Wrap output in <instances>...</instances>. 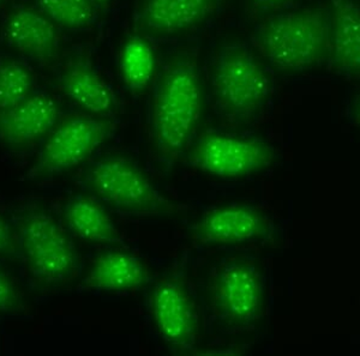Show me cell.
Here are the masks:
<instances>
[{
  "instance_id": "cell-1",
  "label": "cell",
  "mask_w": 360,
  "mask_h": 356,
  "mask_svg": "<svg viewBox=\"0 0 360 356\" xmlns=\"http://www.w3.org/2000/svg\"><path fill=\"white\" fill-rule=\"evenodd\" d=\"M205 107L195 47L180 49L165 64L153 103V143L160 172L171 176L188 150Z\"/></svg>"
},
{
  "instance_id": "cell-2",
  "label": "cell",
  "mask_w": 360,
  "mask_h": 356,
  "mask_svg": "<svg viewBox=\"0 0 360 356\" xmlns=\"http://www.w3.org/2000/svg\"><path fill=\"white\" fill-rule=\"evenodd\" d=\"M332 33V10L315 6L270 18L252 40L278 70L299 72L329 60Z\"/></svg>"
},
{
  "instance_id": "cell-3",
  "label": "cell",
  "mask_w": 360,
  "mask_h": 356,
  "mask_svg": "<svg viewBox=\"0 0 360 356\" xmlns=\"http://www.w3.org/2000/svg\"><path fill=\"white\" fill-rule=\"evenodd\" d=\"M13 228L37 291L64 286L77 276L81 261L74 242L44 205L22 204L13 213Z\"/></svg>"
},
{
  "instance_id": "cell-4",
  "label": "cell",
  "mask_w": 360,
  "mask_h": 356,
  "mask_svg": "<svg viewBox=\"0 0 360 356\" xmlns=\"http://www.w3.org/2000/svg\"><path fill=\"white\" fill-rule=\"evenodd\" d=\"M75 181L124 213L156 217L185 213L184 205L160 192L125 156H105L78 173Z\"/></svg>"
},
{
  "instance_id": "cell-5",
  "label": "cell",
  "mask_w": 360,
  "mask_h": 356,
  "mask_svg": "<svg viewBox=\"0 0 360 356\" xmlns=\"http://www.w3.org/2000/svg\"><path fill=\"white\" fill-rule=\"evenodd\" d=\"M213 86L217 107L232 126H244L252 121L271 93V81L266 69L238 40H226L217 49Z\"/></svg>"
},
{
  "instance_id": "cell-6",
  "label": "cell",
  "mask_w": 360,
  "mask_h": 356,
  "mask_svg": "<svg viewBox=\"0 0 360 356\" xmlns=\"http://www.w3.org/2000/svg\"><path fill=\"white\" fill-rule=\"evenodd\" d=\"M188 265V254L180 256L148 296L156 328L176 355H193L198 336V317L186 284Z\"/></svg>"
},
{
  "instance_id": "cell-7",
  "label": "cell",
  "mask_w": 360,
  "mask_h": 356,
  "mask_svg": "<svg viewBox=\"0 0 360 356\" xmlns=\"http://www.w3.org/2000/svg\"><path fill=\"white\" fill-rule=\"evenodd\" d=\"M117 123L108 118L71 115L59 124L30 167L25 179L40 181L66 172L111 140Z\"/></svg>"
},
{
  "instance_id": "cell-8",
  "label": "cell",
  "mask_w": 360,
  "mask_h": 356,
  "mask_svg": "<svg viewBox=\"0 0 360 356\" xmlns=\"http://www.w3.org/2000/svg\"><path fill=\"white\" fill-rule=\"evenodd\" d=\"M275 157L274 149L261 138H238L208 127L186 150L184 161L213 176L240 178L266 169Z\"/></svg>"
},
{
  "instance_id": "cell-9",
  "label": "cell",
  "mask_w": 360,
  "mask_h": 356,
  "mask_svg": "<svg viewBox=\"0 0 360 356\" xmlns=\"http://www.w3.org/2000/svg\"><path fill=\"white\" fill-rule=\"evenodd\" d=\"M210 300L224 323L234 329L252 328L263 313L262 276L246 258L224 263L210 281Z\"/></svg>"
},
{
  "instance_id": "cell-10",
  "label": "cell",
  "mask_w": 360,
  "mask_h": 356,
  "mask_svg": "<svg viewBox=\"0 0 360 356\" xmlns=\"http://www.w3.org/2000/svg\"><path fill=\"white\" fill-rule=\"evenodd\" d=\"M198 245H231L249 240L276 245L278 230L269 218L250 205H226L205 213L188 227Z\"/></svg>"
},
{
  "instance_id": "cell-11",
  "label": "cell",
  "mask_w": 360,
  "mask_h": 356,
  "mask_svg": "<svg viewBox=\"0 0 360 356\" xmlns=\"http://www.w3.org/2000/svg\"><path fill=\"white\" fill-rule=\"evenodd\" d=\"M60 106L47 95H29L22 103L0 108V143L17 156H25L52 131Z\"/></svg>"
},
{
  "instance_id": "cell-12",
  "label": "cell",
  "mask_w": 360,
  "mask_h": 356,
  "mask_svg": "<svg viewBox=\"0 0 360 356\" xmlns=\"http://www.w3.org/2000/svg\"><path fill=\"white\" fill-rule=\"evenodd\" d=\"M224 0H142L135 16L137 33L164 37L205 21Z\"/></svg>"
},
{
  "instance_id": "cell-13",
  "label": "cell",
  "mask_w": 360,
  "mask_h": 356,
  "mask_svg": "<svg viewBox=\"0 0 360 356\" xmlns=\"http://www.w3.org/2000/svg\"><path fill=\"white\" fill-rule=\"evenodd\" d=\"M52 84L93 114H110L119 107L118 98L100 77L88 49L75 52Z\"/></svg>"
},
{
  "instance_id": "cell-14",
  "label": "cell",
  "mask_w": 360,
  "mask_h": 356,
  "mask_svg": "<svg viewBox=\"0 0 360 356\" xmlns=\"http://www.w3.org/2000/svg\"><path fill=\"white\" fill-rule=\"evenodd\" d=\"M5 37L10 45L41 65H54L60 54L58 29L52 20L37 8H15L5 23Z\"/></svg>"
},
{
  "instance_id": "cell-15",
  "label": "cell",
  "mask_w": 360,
  "mask_h": 356,
  "mask_svg": "<svg viewBox=\"0 0 360 356\" xmlns=\"http://www.w3.org/2000/svg\"><path fill=\"white\" fill-rule=\"evenodd\" d=\"M148 266L125 251L98 254L81 283L86 291H135L152 282Z\"/></svg>"
},
{
  "instance_id": "cell-16",
  "label": "cell",
  "mask_w": 360,
  "mask_h": 356,
  "mask_svg": "<svg viewBox=\"0 0 360 356\" xmlns=\"http://www.w3.org/2000/svg\"><path fill=\"white\" fill-rule=\"evenodd\" d=\"M333 33L330 66L341 74L360 77V8L353 0H329Z\"/></svg>"
},
{
  "instance_id": "cell-17",
  "label": "cell",
  "mask_w": 360,
  "mask_h": 356,
  "mask_svg": "<svg viewBox=\"0 0 360 356\" xmlns=\"http://www.w3.org/2000/svg\"><path fill=\"white\" fill-rule=\"evenodd\" d=\"M63 221L86 242L127 249V242L115 228L103 206L86 196H74L59 206Z\"/></svg>"
},
{
  "instance_id": "cell-18",
  "label": "cell",
  "mask_w": 360,
  "mask_h": 356,
  "mask_svg": "<svg viewBox=\"0 0 360 356\" xmlns=\"http://www.w3.org/2000/svg\"><path fill=\"white\" fill-rule=\"evenodd\" d=\"M155 59L150 46L142 37L127 40L122 52V74L132 94L143 93L152 79Z\"/></svg>"
},
{
  "instance_id": "cell-19",
  "label": "cell",
  "mask_w": 360,
  "mask_h": 356,
  "mask_svg": "<svg viewBox=\"0 0 360 356\" xmlns=\"http://www.w3.org/2000/svg\"><path fill=\"white\" fill-rule=\"evenodd\" d=\"M49 20L70 29L88 28L95 21L94 0H35Z\"/></svg>"
},
{
  "instance_id": "cell-20",
  "label": "cell",
  "mask_w": 360,
  "mask_h": 356,
  "mask_svg": "<svg viewBox=\"0 0 360 356\" xmlns=\"http://www.w3.org/2000/svg\"><path fill=\"white\" fill-rule=\"evenodd\" d=\"M33 76L22 62L0 60V108L16 106L30 95Z\"/></svg>"
},
{
  "instance_id": "cell-21",
  "label": "cell",
  "mask_w": 360,
  "mask_h": 356,
  "mask_svg": "<svg viewBox=\"0 0 360 356\" xmlns=\"http://www.w3.org/2000/svg\"><path fill=\"white\" fill-rule=\"evenodd\" d=\"M27 310L25 299L13 279L0 269V312L22 313Z\"/></svg>"
},
{
  "instance_id": "cell-22",
  "label": "cell",
  "mask_w": 360,
  "mask_h": 356,
  "mask_svg": "<svg viewBox=\"0 0 360 356\" xmlns=\"http://www.w3.org/2000/svg\"><path fill=\"white\" fill-rule=\"evenodd\" d=\"M0 256L11 261H23L20 240L13 225H8L5 218L0 216Z\"/></svg>"
},
{
  "instance_id": "cell-23",
  "label": "cell",
  "mask_w": 360,
  "mask_h": 356,
  "mask_svg": "<svg viewBox=\"0 0 360 356\" xmlns=\"http://www.w3.org/2000/svg\"><path fill=\"white\" fill-rule=\"evenodd\" d=\"M295 0H248L246 11L251 20H262L291 5Z\"/></svg>"
},
{
  "instance_id": "cell-24",
  "label": "cell",
  "mask_w": 360,
  "mask_h": 356,
  "mask_svg": "<svg viewBox=\"0 0 360 356\" xmlns=\"http://www.w3.org/2000/svg\"><path fill=\"white\" fill-rule=\"evenodd\" d=\"M246 352L245 345L238 344L231 345L225 349H214V350H205V352H195L193 355H243Z\"/></svg>"
},
{
  "instance_id": "cell-25",
  "label": "cell",
  "mask_w": 360,
  "mask_h": 356,
  "mask_svg": "<svg viewBox=\"0 0 360 356\" xmlns=\"http://www.w3.org/2000/svg\"><path fill=\"white\" fill-rule=\"evenodd\" d=\"M353 117L360 124V95L353 103Z\"/></svg>"
},
{
  "instance_id": "cell-26",
  "label": "cell",
  "mask_w": 360,
  "mask_h": 356,
  "mask_svg": "<svg viewBox=\"0 0 360 356\" xmlns=\"http://www.w3.org/2000/svg\"><path fill=\"white\" fill-rule=\"evenodd\" d=\"M95 4L98 5V8H101V11H105L106 10L107 6H108V3H110V0H94Z\"/></svg>"
},
{
  "instance_id": "cell-27",
  "label": "cell",
  "mask_w": 360,
  "mask_h": 356,
  "mask_svg": "<svg viewBox=\"0 0 360 356\" xmlns=\"http://www.w3.org/2000/svg\"><path fill=\"white\" fill-rule=\"evenodd\" d=\"M0 1H1V0H0Z\"/></svg>"
}]
</instances>
